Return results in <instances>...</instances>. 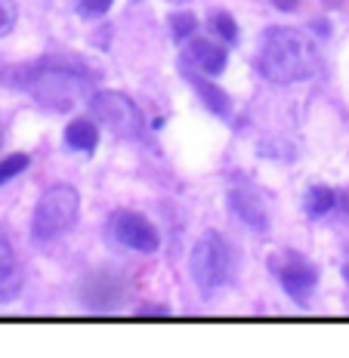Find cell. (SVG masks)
<instances>
[{
    "instance_id": "17",
    "label": "cell",
    "mask_w": 349,
    "mask_h": 358,
    "mask_svg": "<svg viewBox=\"0 0 349 358\" xmlns=\"http://www.w3.org/2000/svg\"><path fill=\"white\" fill-rule=\"evenodd\" d=\"M16 25V3L13 0H0V37H6Z\"/></svg>"
},
{
    "instance_id": "1",
    "label": "cell",
    "mask_w": 349,
    "mask_h": 358,
    "mask_svg": "<svg viewBox=\"0 0 349 358\" xmlns=\"http://www.w3.org/2000/svg\"><path fill=\"white\" fill-rule=\"evenodd\" d=\"M257 69L272 84H294L318 71V47L300 28H269L259 37Z\"/></svg>"
},
{
    "instance_id": "5",
    "label": "cell",
    "mask_w": 349,
    "mask_h": 358,
    "mask_svg": "<svg viewBox=\"0 0 349 358\" xmlns=\"http://www.w3.org/2000/svg\"><path fill=\"white\" fill-rule=\"evenodd\" d=\"M93 115L99 117V124H106L115 136L121 139H139L145 130L143 111L136 108V102L124 93H115V90H102L90 99Z\"/></svg>"
},
{
    "instance_id": "7",
    "label": "cell",
    "mask_w": 349,
    "mask_h": 358,
    "mask_svg": "<svg viewBox=\"0 0 349 358\" xmlns=\"http://www.w3.org/2000/svg\"><path fill=\"white\" fill-rule=\"evenodd\" d=\"M111 232H115V238L124 248L139 250V253H155L161 244L155 226L139 213H117L115 220H111Z\"/></svg>"
},
{
    "instance_id": "19",
    "label": "cell",
    "mask_w": 349,
    "mask_h": 358,
    "mask_svg": "<svg viewBox=\"0 0 349 358\" xmlns=\"http://www.w3.org/2000/svg\"><path fill=\"white\" fill-rule=\"evenodd\" d=\"M297 3H300V0H272V6H276V10H281V13H291Z\"/></svg>"
},
{
    "instance_id": "13",
    "label": "cell",
    "mask_w": 349,
    "mask_h": 358,
    "mask_svg": "<svg viewBox=\"0 0 349 358\" xmlns=\"http://www.w3.org/2000/svg\"><path fill=\"white\" fill-rule=\"evenodd\" d=\"M334 204H337V195H334L328 185H315V189H309L306 201H303V207H306V213L313 216V220H322L325 213H331Z\"/></svg>"
},
{
    "instance_id": "15",
    "label": "cell",
    "mask_w": 349,
    "mask_h": 358,
    "mask_svg": "<svg viewBox=\"0 0 349 358\" xmlns=\"http://www.w3.org/2000/svg\"><path fill=\"white\" fill-rule=\"evenodd\" d=\"M211 28H213V31H217L226 43H232L235 37H238V25H235V19L229 16V13L213 10V13H211Z\"/></svg>"
},
{
    "instance_id": "22",
    "label": "cell",
    "mask_w": 349,
    "mask_h": 358,
    "mask_svg": "<svg viewBox=\"0 0 349 358\" xmlns=\"http://www.w3.org/2000/svg\"><path fill=\"white\" fill-rule=\"evenodd\" d=\"M173 3H185V0H173Z\"/></svg>"
},
{
    "instance_id": "18",
    "label": "cell",
    "mask_w": 349,
    "mask_h": 358,
    "mask_svg": "<svg viewBox=\"0 0 349 358\" xmlns=\"http://www.w3.org/2000/svg\"><path fill=\"white\" fill-rule=\"evenodd\" d=\"M74 3H78V10L84 16H102V13H108V6L115 0H74Z\"/></svg>"
},
{
    "instance_id": "6",
    "label": "cell",
    "mask_w": 349,
    "mask_h": 358,
    "mask_svg": "<svg viewBox=\"0 0 349 358\" xmlns=\"http://www.w3.org/2000/svg\"><path fill=\"white\" fill-rule=\"evenodd\" d=\"M269 266L276 268V275H278L281 287H285V294L294 296V300H300V303H306V296L313 294V287L318 281L315 266L309 263V259L297 257V253H281V257L269 259Z\"/></svg>"
},
{
    "instance_id": "14",
    "label": "cell",
    "mask_w": 349,
    "mask_h": 358,
    "mask_svg": "<svg viewBox=\"0 0 349 358\" xmlns=\"http://www.w3.org/2000/svg\"><path fill=\"white\" fill-rule=\"evenodd\" d=\"M195 28H198V22L192 13H173V16H170V37H173L176 43L189 41V37L195 34Z\"/></svg>"
},
{
    "instance_id": "21",
    "label": "cell",
    "mask_w": 349,
    "mask_h": 358,
    "mask_svg": "<svg viewBox=\"0 0 349 358\" xmlns=\"http://www.w3.org/2000/svg\"><path fill=\"white\" fill-rule=\"evenodd\" d=\"M343 278H346V281H349V263H346V266H343Z\"/></svg>"
},
{
    "instance_id": "12",
    "label": "cell",
    "mask_w": 349,
    "mask_h": 358,
    "mask_svg": "<svg viewBox=\"0 0 349 358\" xmlns=\"http://www.w3.org/2000/svg\"><path fill=\"white\" fill-rule=\"evenodd\" d=\"M65 143L78 152H93L96 143H99V130L90 121H71L65 127Z\"/></svg>"
},
{
    "instance_id": "8",
    "label": "cell",
    "mask_w": 349,
    "mask_h": 358,
    "mask_svg": "<svg viewBox=\"0 0 349 358\" xmlns=\"http://www.w3.org/2000/svg\"><path fill=\"white\" fill-rule=\"evenodd\" d=\"M229 204H232V210L238 213L254 232H266V229H269V210H266V201L257 189H250V185H232Z\"/></svg>"
},
{
    "instance_id": "4",
    "label": "cell",
    "mask_w": 349,
    "mask_h": 358,
    "mask_svg": "<svg viewBox=\"0 0 349 358\" xmlns=\"http://www.w3.org/2000/svg\"><path fill=\"white\" fill-rule=\"evenodd\" d=\"M189 268L195 285L207 290V294L226 287L235 272V257H232V248L226 244V238L217 232H204L195 241V248H192Z\"/></svg>"
},
{
    "instance_id": "20",
    "label": "cell",
    "mask_w": 349,
    "mask_h": 358,
    "mask_svg": "<svg viewBox=\"0 0 349 358\" xmlns=\"http://www.w3.org/2000/svg\"><path fill=\"white\" fill-rule=\"evenodd\" d=\"M139 315H167L164 309H139Z\"/></svg>"
},
{
    "instance_id": "3",
    "label": "cell",
    "mask_w": 349,
    "mask_h": 358,
    "mask_svg": "<svg viewBox=\"0 0 349 358\" xmlns=\"http://www.w3.org/2000/svg\"><path fill=\"white\" fill-rule=\"evenodd\" d=\"M80 213V195L71 185H53L41 195L31 216V235L34 241H56L65 232H71Z\"/></svg>"
},
{
    "instance_id": "16",
    "label": "cell",
    "mask_w": 349,
    "mask_h": 358,
    "mask_svg": "<svg viewBox=\"0 0 349 358\" xmlns=\"http://www.w3.org/2000/svg\"><path fill=\"white\" fill-rule=\"evenodd\" d=\"M28 167V155H10V158L0 161V185L10 182L13 176H19Z\"/></svg>"
},
{
    "instance_id": "9",
    "label": "cell",
    "mask_w": 349,
    "mask_h": 358,
    "mask_svg": "<svg viewBox=\"0 0 349 358\" xmlns=\"http://www.w3.org/2000/svg\"><path fill=\"white\" fill-rule=\"evenodd\" d=\"M22 287V272H19V259L16 250L10 244V235L0 229V303L13 300Z\"/></svg>"
},
{
    "instance_id": "10",
    "label": "cell",
    "mask_w": 349,
    "mask_h": 358,
    "mask_svg": "<svg viewBox=\"0 0 349 358\" xmlns=\"http://www.w3.org/2000/svg\"><path fill=\"white\" fill-rule=\"evenodd\" d=\"M189 62L195 65L198 71H204V74H211V78H217V74L226 71L229 56H226V50H222L220 43L198 37V41L189 43Z\"/></svg>"
},
{
    "instance_id": "2",
    "label": "cell",
    "mask_w": 349,
    "mask_h": 358,
    "mask_svg": "<svg viewBox=\"0 0 349 358\" xmlns=\"http://www.w3.org/2000/svg\"><path fill=\"white\" fill-rule=\"evenodd\" d=\"M22 87L43 106L69 108L87 93V78H78L74 69H65V65L47 59V62H37L34 69H28V78L22 80Z\"/></svg>"
},
{
    "instance_id": "11",
    "label": "cell",
    "mask_w": 349,
    "mask_h": 358,
    "mask_svg": "<svg viewBox=\"0 0 349 358\" xmlns=\"http://www.w3.org/2000/svg\"><path fill=\"white\" fill-rule=\"evenodd\" d=\"M185 78H189V84L198 90V96L204 99V106L213 111V115H222L226 117L229 115V96L222 93V90L217 84H211V80H204V78H198L195 71H189L185 69Z\"/></svg>"
}]
</instances>
